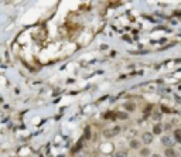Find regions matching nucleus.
<instances>
[{
	"label": "nucleus",
	"mask_w": 181,
	"mask_h": 157,
	"mask_svg": "<svg viewBox=\"0 0 181 157\" xmlns=\"http://www.w3.org/2000/svg\"><path fill=\"white\" fill-rule=\"evenodd\" d=\"M161 143H163L167 149H173V146H174V142H173V139H171L170 136H163V137H161Z\"/></svg>",
	"instance_id": "obj_1"
},
{
	"label": "nucleus",
	"mask_w": 181,
	"mask_h": 157,
	"mask_svg": "<svg viewBox=\"0 0 181 157\" xmlns=\"http://www.w3.org/2000/svg\"><path fill=\"white\" fill-rule=\"evenodd\" d=\"M119 132H120V127H113V129H108V130H105V132H103V136H105V137H113V136H116Z\"/></svg>",
	"instance_id": "obj_2"
},
{
	"label": "nucleus",
	"mask_w": 181,
	"mask_h": 157,
	"mask_svg": "<svg viewBox=\"0 0 181 157\" xmlns=\"http://www.w3.org/2000/svg\"><path fill=\"white\" fill-rule=\"evenodd\" d=\"M142 140H143V143H146V144H150L153 142V134L151 133H143Z\"/></svg>",
	"instance_id": "obj_3"
},
{
	"label": "nucleus",
	"mask_w": 181,
	"mask_h": 157,
	"mask_svg": "<svg viewBox=\"0 0 181 157\" xmlns=\"http://www.w3.org/2000/svg\"><path fill=\"white\" fill-rule=\"evenodd\" d=\"M166 156L167 157H177V153L174 149H166Z\"/></svg>",
	"instance_id": "obj_4"
},
{
	"label": "nucleus",
	"mask_w": 181,
	"mask_h": 157,
	"mask_svg": "<svg viewBox=\"0 0 181 157\" xmlns=\"http://www.w3.org/2000/svg\"><path fill=\"white\" fill-rule=\"evenodd\" d=\"M174 137H176V140L181 143V129H177L176 132H174Z\"/></svg>",
	"instance_id": "obj_5"
},
{
	"label": "nucleus",
	"mask_w": 181,
	"mask_h": 157,
	"mask_svg": "<svg viewBox=\"0 0 181 157\" xmlns=\"http://www.w3.org/2000/svg\"><path fill=\"white\" fill-rule=\"evenodd\" d=\"M130 147H132V149H139V147H140V143H139L137 140H132V142H130Z\"/></svg>",
	"instance_id": "obj_6"
},
{
	"label": "nucleus",
	"mask_w": 181,
	"mask_h": 157,
	"mask_svg": "<svg viewBox=\"0 0 181 157\" xmlns=\"http://www.w3.org/2000/svg\"><path fill=\"white\" fill-rule=\"evenodd\" d=\"M153 130H154V133H156V134H158V133H161V126H160V125H156Z\"/></svg>",
	"instance_id": "obj_7"
},
{
	"label": "nucleus",
	"mask_w": 181,
	"mask_h": 157,
	"mask_svg": "<svg viewBox=\"0 0 181 157\" xmlns=\"http://www.w3.org/2000/svg\"><path fill=\"white\" fill-rule=\"evenodd\" d=\"M115 157H127V153H126V152H119Z\"/></svg>",
	"instance_id": "obj_8"
},
{
	"label": "nucleus",
	"mask_w": 181,
	"mask_h": 157,
	"mask_svg": "<svg viewBox=\"0 0 181 157\" xmlns=\"http://www.w3.org/2000/svg\"><path fill=\"white\" fill-rule=\"evenodd\" d=\"M149 154V150H142V156H147Z\"/></svg>",
	"instance_id": "obj_9"
}]
</instances>
